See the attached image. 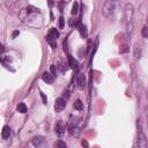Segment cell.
<instances>
[{
  "label": "cell",
  "mask_w": 148,
  "mask_h": 148,
  "mask_svg": "<svg viewBox=\"0 0 148 148\" xmlns=\"http://www.w3.org/2000/svg\"><path fill=\"white\" fill-rule=\"evenodd\" d=\"M133 14H134V9H133V5L132 3H126L125 6V10H124V18H125V24H126V29L128 34H132L133 31Z\"/></svg>",
  "instance_id": "cell-1"
},
{
  "label": "cell",
  "mask_w": 148,
  "mask_h": 148,
  "mask_svg": "<svg viewBox=\"0 0 148 148\" xmlns=\"http://www.w3.org/2000/svg\"><path fill=\"white\" fill-rule=\"evenodd\" d=\"M117 9V0H106L103 5V15L108 18H113Z\"/></svg>",
  "instance_id": "cell-2"
},
{
  "label": "cell",
  "mask_w": 148,
  "mask_h": 148,
  "mask_svg": "<svg viewBox=\"0 0 148 148\" xmlns=\"http://www.w3.org/2000/svg\"><path fill=\"white\" fill-rule=\"evenodd\" d=\"M66 106V101L62 98V97H58L56 99V103H54V110L57 112H61Z\"/></svg>",
  "instance_id": "cell-3"
},
{
  "label": "cell",
  "mask_w": 148,
  "mask_h": 148,
  "mask_svg": "<svg viewBox=\"0 0 148 148\" xmlns=\"http://www.w3.org/2000/svg\"><path fill=\"white\" fill-rule=\"evenodd\" d=\"M45 143H46V140L42 135H37L32 139V145L35 147H43V146H45Z\"/></svg>",
  "instance_id": "cell-4"
},
{
  "label": "cell",
  "mask_w": 148,
  "mask_h": 148,
  "mask_svg": "<svg viewBox=\"0 0 148 148\" xmlns=\"http://www.w3.org/2000/svg\"><path fill=\"white\" fill-rule=\"evenodd\" d=\"M76 84H77L79 89H83L84 88V86H86V76H84V74H82V73L77 74V76H76Z\"/></svg>",
  "instance_id": "cell-5"
},
{
  "label": "cell",
  "mask_w": 148,
  "mask_h": 148,
  "mask_svg": "<svg viewBox=\"0 0 148 148\" xmlns=\"http://www.w3.org/2000/svg\"><path fill=\"white\" fill-rule=\"evenodd\" d=\"M56 133L58 134V136H62L65 134V125L61 120H59L56 125Z\"/></svg>",
  "instance_id": "cell-6"
},
{
  "label": "cell",
  "mask_w": 148,
  "mask_h": 148,
  "mask_svg": "<svg viewBox=\"0 0 148 148\" xmlns=\"http://www.w3.org/2000/svg\"><path fill=\"white\" fill-rule=\"evenodd\" d=\"M138 145H139V147H141V148H146V147H147V141H146V136H145L143 132L141 131V128H140V132H139V139H138Z\"/></svg>",
  "instance_id": "cell-7"
},
{
  "label": "cell",
  "mask_w": 148,
  "mask_h": 148,
  "mask_svg": "<svg viewBox=\"0 0 148 148\" xmlns=\"http://www.w3.org/2000/svg\"><path fill=\"white\" fill-rule=\"evenodd\" d=\"M42 79H43V81L46 82V83H53V80H54L53 75H52L51 73H49V72H44L43 75H42Z\"/></svg>",
  "instance_id": "cell-8"
},
{
  "label": "cell",
  "mask_w": 148,
  "mask_h": 148,
  "mask_svg": "<svg viewBox=\"0 0 148 148\" xmlns=\"http://www.w3.org/2000/svg\"><path fill=\"white\" fill-rule=\"evenodd\" d=\"M9 135H10V128H9V126L5 125L2 128V132H1V136H2V139H8Z\"/></svg>",
  "instance_id": "cell-9"
},
{
  "label": "cell",
  "mask_w": 148,
  "mask_h": 148,
  "mask_svg": "<svg viewBox=\"0 0 148 148\" xmlns=\"http://www.w3.org/2000/svg\"><path fill=\"white\" fill-rule=\"evenodd\" d=\"M77 29H79V31H80V35H81L83 38H86V37H87V35H88V31H87L86 25L80 23V24L77 25Z\"/></svg>",
  "instance_id": "cell-10"
},
{
  "label": "cell",
  "mask_w": 148,
  "mask_h": 148,
  "mask_svg": "<svg viewBox=\"0 0 148 148\" xmlns=\"http://www.w3.org/2000/svg\"><path fill=\"white\" fill-rule=\"evenodd\" d=\"M47 36H50L51 38H54V39H57V38L59 37V31H58L56 28H52V29H50V30H49V34H47Z\"/></svg>",
  "instance_id": "cell-11"
},
{
  "label": "cell",
  "mask_w": 148,
  "mask_h": 148,
  "mask_svg": "<svg viewBox=\"0 0 148 148\" xmlns=\"http://www.w3.org/2000/svg\"><path fill=\"white\" fill-rule=\"evenodd\" d=\"M68 60H69V65H71V67H73L75 71H77V61H76L73 57H71V56H68Z\"/></svg>",
  "instance_id": "cell-12"
},
{
  "label": "cell",
  "mask_w": 148,
  "mask_h": 148,
  "mask_svg": "<svg viewBox=\"0 0 148 148\" xmlns=\"http://www.w3.org/2000/svg\"><path fill=\"white\" fill-rule=\"evenodd\" d=\"M17 111H18L20 113H25V112L28 111L27 105H25L24 103H20V104L17 105Z\"/></svg>",
  "instance_id": "cell-13"
},
{
  "label": "cell",
  "mask_w": 148,
  "mask_h": 148,
  "mask_svg": "<svg viewBox=\"0 0 148 148\" xmlns=\"http://www.w3.org/2000/svg\"><path fill=\"white\" fill-rule=\"evenodd\" d=\"M73 106H74V109H75V110H79V111L83 109V104H82V102H81L80 99H76V101L74 102Z\"/></svg>",
  "instance_id": "cell-14"
},
{
  "label": "cell",
  "mask_w": 148,
  "mask_h": 148,
  "mask_svg": "<svg viewBox=\"0 0 148 148\" xmlns=\"http://www.w3.org/2000/svg\"><path fill=\"white\" fill-rule=\"evenodd\" d=\"M25 12H27L28 14H31V13H38L39 10H38V8H36V7H34V6H28V7L25 8Z\"/></svg>",
  "instance_id": "cell-15"
},
{
  "label": "cell",
  "mask_w": 148,
  "mask_h": 148,
  "mask_svg": "<svg viewBox=\"0 0 148 148\" xmlns=\"http://www.w3.org/2000/svg\"><path fill=\"white\" fill-rule=\"evenodd\" d=\"M46 42H47L52 47H57V43H56V39H54V38H51L50 36H46Z\"/></svg>",
  "instance_id": "cell-16"
},
{
  "label": "cell",
  "mask_w": 148,
  "mask_h": 148,
  "mask_svg": "<svg viewBox=\"0 0 148 148\" xmlns=\"http://www.w3.org/2000/svg\"><path fill=\"white\" fill-rule=\"evenodd\" d=\"M54 147H58V148H66V143L61 140H58L57 142H54Z\"/></svg>",
  "instance_id": "cell-17"
},
{
  "label": "cell",
  "mask_w": 148,
  "mask_h": 148,
  "mask_svg": "<svg viewBox=\"0 0 148 148\" xmlns=\"http://www.w3.org/2000/svg\"><path fill=\"white\" fill-rule=\"evenodd\" d=\"M69 131H71V134H72V135H75V136H77L79 133H80V131H79L77 127H71Z\"/></svg>",
  "instance_id": "cell-18"
},
{
  "label": "cell",
  "mask_w": 148,
  "mask_h": 148,
  "mask_svg": "<svg viewBox=\"0 0 148 148\" xmlns=\"http://www.w3.org/2000/svg\"><path fill=\"white\" fill-rule=\"evenodd\" d=\"M77 9H79V3L77 2H74L73 8H72V15H75L77 13Z\"/></svg>",
  "instance_id": "cell-19"
},
{
  "label": "cell",
  "mask_w": 148,
  "mask_h": 148,
  "mask_svg": "<svg viewBox=\"0 0 148 148\" xmlns=\"http://www.w3.org/2000/svg\"><path fill=\"white\" fill-rule=\"evenodd\" d=\"M140 54H141V49L140 47H135V51H134L135 58H140Z\"/></svg>",
  "instance_id": "cell-20"
},
{
  "label": "cell",
  "mask_w": 148,
  "mask_h": 148,
  "mask_svg": "<svg viewBox=\"0 0 148 148\" xmlns=\"http://www.w3.org/2000/svg\"><path fill=\"white\" fill-rule=\"evenodd\" d=\"M64 24H65V18L61 16V17L59 18V28L62 29V28H64Z\"/></svg>",
  "instance_id": "cell-21"
},
{
  "label": "cell",
  "mask_w": 148,
  "mask_h": 148,
  "mask_svg": "<svg viewBox=\"0 0 148 148\" xmlns=\"http://www.w3.org/2000/svg\"><path fill=\"white\" fill-rule=\"evenodd\" d=\"M147 25H143V28H142V36L145 37V38H147L148 37V34H147Z\"/></svg>",
  "instance_id": "cell-22"
},
{
  "label": "cell",
  "mask_w": 148,
  "mask_h": 148,
  "mask_svg": "<svg viewBox=\"0 0 148 148\" xmlns=\"http://www.w3.org/2000/svg\"><path fill=\"white\" fill-rule=\"evenodd\" d=\"M56 73H57V71H56V67H54V65H52V66H51V74L54 76V75H56Z\"/></svg>",
  "instance_id": "cell-23"
},
{
  "label": "cell",
  "mask_w": 148,
  "mask_h": 148,
  "mask_svg": "<svg viewBox=\"0 0 148 148\" xmlns=\"http://www.w3.org/2000/svg\"><path fill=\"white\" fill-rule=\"evenodd\" d=\"M40 96H42V99H43V103H44V104H46V102H47V99H46V97H45V95H44L43 92H40Z\"/></svg>",
  "instance_id": "cell-24"
},
{
  "label": "cell",
  "mask_w": 148,
  "mask_h": 148,
  "mask_svg": "<svg viewBox=\"0 0 148 148\" xmlns=\"http://www.w3.org/2000/svg\"><path fill=\"white\" fill-rule=\"evenodd\" d=\"M3 52H5V46L2 44H0V56H2Z\"/></svg>",
  "instance_id": "cell-25"
},
{
  "label": "cell",
  "mask_w": 148,
  "mask_h": 148,
  "mask_svg": "<svg viewBox=\"0 0 148 148\" xmlns=\"http://www.w3.org/2000/svg\"><path fill=\"white\" fill-rule=\"evenodd\" d=\"M18 34H20V31H18V30H15V31L13 32V38H15V37H16Z\"/></svg>",
  "instance_id": "cell-26"
},
{
  "label": "cell",
  "mask_w": 148,
  "mask_h": 148,
  "mask_svg": "<svg viewBox=\"0 0 148 148\" xmlns=\"http://www.w3.org/2000/svg\"><path fill=\"white\" fill-rule=\"evenodd\" d=\"M49 5L52 6V5H53V0H49Z\"/></svg>",
  "instance_id": "cell-27"
},
{
  "label": "cell",
  "mask_w": 148,
  "mask_h": 148,
  "mask_svg": "<svg viewBox=\"0 0 148 148\" xmlns=\"http://www.w3.org/2000/svg\"><path fill=\"white\" fill-rule=\"evenodd\" d=\"M82 145H84V146H88V143H87L86 141H82Z\"/></svg>",
  "instance_id": "cell-28"
}]
</instances>
